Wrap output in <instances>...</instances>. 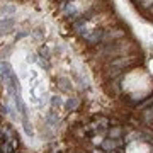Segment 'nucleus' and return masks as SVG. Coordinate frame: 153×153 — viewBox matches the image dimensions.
<instances>
[{"label": "nucleus", "instance_id": "obj_2", "mask_svg": "<svg viewBox=\"0 0 153 153\" xmlns=\"http://www.w3.org/2000/svg\"><path fill=\"white\" fill-rule=\"evenodd\" d=\"M150 14H152V16H153V7H152V9H150Z\"/></svg>", "mask_w": 153, "mask_h": 153}, {"label": "nucleus", "instance_id": "obj_3", "mask_svg": "<svg viewBox=\"0 0 153 153\" xmlns=\"http://www.w3.org/2000/svg\"><path fill=\"white\" fill-rule=\"evenodd\" d=\"M134 2H136V4H140V2H141V0H134Z\"/></svg>", "mask_w": 153, "mask_h": 153}, {"label": "nucleus", "instance_id": "obj_1", "mask_svg": "<svg viewBox=\"0 0 153 153\" xmlns=\"http://www.w3.org/2000/svg\"><path fill=\"white\" fill-rule=\"evenodd\" d=\"M153 7V0H141L140 2V9L141 10H150Z\"/></svg>", "mask_w": 153, "mask_h": 153}]
</instances>
